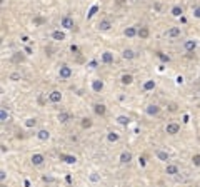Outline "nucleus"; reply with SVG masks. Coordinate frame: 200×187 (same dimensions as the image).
<instances>
[{"instance_id":"f257e3e1","label":"nucleus","mask_w":200,"mask_h":187,"mask_svg":"<svg viewBox=\"0 0 200 187\" xmlns=\"http://www.w3.org/2000/svg\"><path fill=\"white\" fill-rule=\"evenodd\" d=\"M59 77L60 79H63V80H67V79H70L72 77V69L68 67V65H60V69H59Z\"/></svg>"},{"instance_id":"f03ea898","label":"nucleus","mask_w":200,"mask_h":187,"mask_svg":"<svg viewBox=\"0 0 200 187\" xmlns=\"http://www.w3.org/2000/svg\"><path fill=\"white\" fill-rule=\"evenodd\" d=\"M178 130H180V125H178V124H175V122L167 124V127H165V132H167L169 135H175V134H178Z\"/></svg>"},{"instance_id":"7ed1b4c3","label":"nucleus","mask_w":200,"mask_h":187,"mask_svg":"<svg viewBox=\"0 0 200 187\" xmlns=\"http://www.w3.org/2000/svg\"><path fill=\"white\" fill-rule=\"evenodd\" d=\"M60 27H63V28H73V19L68 17V15H63L62 20H60Z\"/></svg>"},{"instance_id":"20e7f679","label":"nucleus","mask_w":200,"mask_h":187,"mask_svg":"<svg viewBox=\"0 0 200 187\" xmlns=\"http://www.w3.org/2000/svg\"><path fill=\"white\" fill-rule=\"evenodd\" d=\"M48 100L54 102V104H59L60 100H62V94H60L59 90H52V92L48 94Z\"/></svg>"},{"instance_id":"39448f33","label":"nucleus","mask_w":200,"mask_h":187,"mask_svg":"<svg viewBox=\"0 0 200 187\" xmlns=\"http://www.w3.org/2000/svg\"><path fill=\"white\" fill-rule=\"evenodd\" d=\"M110 27H112V22H110V20H100L99 25H97V28H99L100 32H107V30H110Z\"/></svg>"},{"instance_id":"423d86ee","label":"nucleus","mask_w":200,"mask_h":187,"mask_svg":"<svg viewBox=\"0 0 200 187\" xmlns=\"http://www.w3.org/2000/svg\"><path fill=\"white\" fill-rule=\"evenodd\" d=\"M30 160H32V164H34V165H37V167H39V165H42V164H43V160H45V157H43L42 154H34Z\"/></svg>"},{"instance_id":"0eeeda50","label":"nucleus","mask_w":200,"mask_h":187,"mask_svg":"<svg viewBox=\"0 0 200 187\" xmlns=\"http://www.w3.org/2000/svg\"><path fill=\"white\" fill-rule=\"evenodd\" d=\"M183 47H185L187 52H194L197 49V40H185L183 42Z\"/></svg>"},{"instance_id":"6e6552de","label":"nucleus","mask_w":200,"mask_h":187,"mask_svg":"<svg viewBox=\"0 0 200 187\" xmlns=\"http://www.w3.org/2000/svg\"><path fill=\"white\" fill-rule=\"evenodd\" d=\"M93 110H95L97 115H105V112H107V107H105L104 104H95V105H93Z\"/></svg>"},{"instance_id":"1a4fd4ad","label":"nucleus","mask_w":200,"mask_h":187,"mask_svg":"<svg viewBox=\"0 0 200 187\" xmlns=\"http://www.w3.org/2000/svg\"><path fill=\"white\" fill-rule=\"evenodd\" d=\"M102 62H104V64H112L113 62V53L112 52H104L102 53Z\"/></svg>"},{"instance_id":"9d476101","label":"nucleus","mask_w":200,"mask_h":187,"mask_svg":"<svg viewBox=\"0 0 200 187\" xmlns=\"http://www.w3.org/2000/svg\"><path fill=\"white\" fill-rule=\"evenodd\" d=\"M130 160H132V152L125 151V152L120 154V162H122V164H129Z\"/></svg>"},{"instance_id":"9b49d317","label":"nucleus","mask_w":200,"mask_h":187,"mask_svg":"<svg viewBox=\"0 0 200 187\" xmlns=\"http://www.w3.org/2000/svg\"><path fill=\"white\" fill-rule=\"evenodd\" d=\"M165 174H169V176H177V174H178V167H177V165H173V164L167 165V167H165Z\"/></svg>"},{"instance_id":"f8f14e48","label":"nucleus","mask_w":200,"mask_h":187,"mask_svg":"<svg viewBox=\"0 0 200 187\" xmlns=\"http://www.w3.org/2000/svg\"><path fill=\"white\" fill-rule=\"evenodd\" d=\"M60 159H62L63 162H67V164H75L77 162L75 155H67V154H60Z\"/></svg>"},{"instance_id":"ddd939ff","label":"nucleus","mask_w":200,"mask_h":187,"mask_svg":"<svg viewBox=\"0 0 200 187\" xmlns=\"http://www.w3.org/2000/svg\"><path fill=\"white\" fill-rule=\"evenodd\" d=\"M122 57H124L125 60H132L133 57H135V52H133V50H130V49H125V50L122 52Z\"/></svg>"},{"instance_id":"4468645a","label":"nucleus","mask_w":200,"mask_h":187,"mask_svg":"<svg viewBox=\"0 0 200 187\" xmlns=\"http://www.w3.org/2000/svg\"><path fill=\"white\" fill-rule=\"evenodd\" d=\"M180 35V27H172L167 30V37H178Z\"/></svg>"},{"instance_id":"2eb2a0df","label":"nucleus","mask_w":200,"mask_h":187,"mask_svg":"<svg viewBox=\"0 0 200 187\" xmlns=\"http://www.w3.org/2000/svg\"><path fill=\"white\" fill-rule=\"evenodd\" d=\"M120 82H122L124 85H130V84L133 82V77L130 75V74H124V75H122V79H120Z\"/></svg>"},{"instance_id":"dca6fc26","label":"nucleus","mask_w":200,"mask_h":187,"mask_svg":"<svg viewBox=\"0 0 200 187\" xmlns=\"http://www.w3.org/2000/svg\"><path fill=\"white\" fill-rule=\"evenodd\" d=\"M124 34H125V37H129V39H130V37H135V35L138 34V30H137L135 27H127Z\"/></svg>"},{"instance_id":"f3484780","label":"nucleus","mask_w":200,"mask_h":187,"mask_svg":"<svg viewBox=\"0 0 200 187\" xmlns=\"http://www.w3.org/2000/svg\"><path fill=\"white\" fill-rule=\"evenodd\" d=\"M149 34H150V30H149V27H140L138 28V37H140V39H147V37H149Z\"/></svg>"},{"instance_id":"a211bd4d","label":"nucleus","mask_w":200,"mask_h":187,"mask_svg":"<svg viewBox=\"0 0 200 187\" xmlns=\"http://www.w3.org/2000/svg\"><path fill=\"white\" fill-rule=\"evenodd\" d=\"M158 112H160V107L158 105H149L147 107V114L149 115H157Z\"/></svg>"},{"instance_id":"6ab92c4d","label":"nucleus","mask_w":200,"mask_h":187,"mask_svg":"<svg viewBox=\"0 0 200 187\" xmlns=\"http://www.w3.org/2000/svg\"><path fill=\"white\" fill-rule=\"evenodd\" d=\"M52 39L54 40H65V34L60 30H54L52 32Z\"/></svg>"},{"instance_id":"aec40b11","label":"nucleus","mask_w":200,"mask_h":187,"mask_svg":"<svg viewBox=\"0 0 200 187\" xmlns=\"http://www.w3.org/2000/svg\"><path fill=\"white\" fill-rule=\"evenodd\" d=\"M92 89L95 90V92H100V90L104 89V82L102 80H93L92 82Z\"/></svg>"},{"instance_id":"412c9836","label":"nucleus","mask_w":200,"mask_h":187,"mask_svg":"<svg viewBox=\"0 0 200 187\" xmlns=\"http://www.w3.org/2000/svg\"><path fill=\"white\" fill-rule=\"evenodd\" d=\"M37 137H39L40 140H48V139H50V132H48V130H39Z\"/></svg>"},{"instance_id":"4be33fe9","label":"nucleus","mask_w":200,"mask_h":187,"mask_svg":"<svg viewBox=\"0 0 200 187\" xmlns=\"http://www.w3.org/2000/svg\"><path fill=\"white\" fill-rule=\"evenodd\" d=\"M118 139H120V137H118L117 132H108V135H107V140H108V142H117Z\"/></svg>"},{"instance_id":"5701e85b","label":"nucleus","mask_w":200,"mask_h":187,"mask_svg":"<svg viewBox=\"0 0 200 187\" xmlns=\"http://www.w3.org/2000/svg\"><path fill=\"white\" fill-rule=\"evenodd\" d=\"M9 119H10L9 112H7L5 109H2V110H0V120H2V122H9Z\"/></svg>"},{"instance_id":"b1692460","label":"nucleus","mask_w":200,"mask_h":187,"mask_svg":"<svg viewBox=\"0 0 200 187\" xmlns=\"http://www.w3.org/2000/svg\"><path fill=\"white\" fill-rule=\"evenodd\" d=\"M182 14H183V10H182V7H178V5H175L173 9H172V15L173 17H182Z\"/></svg>"},{"instance_id":"393cba45","label":"nucleus","mask_w":200,"mask_h":187,"mask_svg":"<svg viewBox=\"0 0 200 187\" xmlns=\"http://www.w3.org/2000/svg\"><path fill=\"white\" fill-rule=\"evenodd\" d=\"M157 157H158L162 162H167V160H169V154L164 152V151H157Z\"/></svg>"},{"instance_id":"a878e982","label":"nucleus","mask_w":200,"mask_h":187,"mask_svg":"<svg viewBox=\"0 0 200 187\" xmlns=\"http://www.w3.org/2000/svg\"><path fill=\"white\" fill-rule=\"evenodd\" d=\"M153 89H155V82L153 80H145L144 90H153Z\"/></svg>"},{"instance_id":"bb28decb","label":"nucleus","mask_w":200,"mask_h":187,"mask_svg":"<svg viewBox=\"0 0 200 187\" xmlns=\"http://www.w3.org/2000/svg\"><path fill=\"white\" fill-rule=\"evenodd\" d=\"M68 119H70V115H68L67 112H60V114H59V120H60V122H67Z\"/></svg>"},{"instance_id":"cd10ccee","label":"nucleus","mask_w":200,"mask_h":187,"mask_svg":"<svg viewBox=\"0 0 200 187\" xmlns=\"http://www.w3.org/2000/svg\"><path fill=\"white\" fill-rule=\"evenodd\" d=\"M117 122L122 124V125H127V124H129V117H125V115H120V117H117Z\"/></svg>"},{"instance_id":"c85d7f7f","label":"nucleus","mask_w":200,"mask_h":187,"mask_svg":"<svg viewBox=\"0 0 200 187\" xmlns=\"http://www.w3.org/2000/svg\"><path fill=\"white\" fill-rule=\"evenodd\" d=\"M192 164H194V165H197V167L200 165V154H195V155L192 157Z\"/></svg>"},{"instance_id":"c756f323","label":"nucleus","mask_w":200,"mask_h":187,"mask_svg":"<svg viewBox=\"0 0 200 187\" xmlns=\"http://www.w3.org/2000/svg\"><path fill=\"white\" fill-rule=\"evenodd\" d=\"M157 57H158L160 60H164V62H169V60H170V57L165 55V53H162V52H157Z\"/></svg>"},{"instance_id":"7c9ffc66","label":"nucleus","mask_w":200,"mask_h":187,"mask_svg":"<svg viewBox=\"0 0 200 187\" xmlns=\"http://www.w3.org/2000/svg\"><path fill=\"white\" fill-rule=\"evenodd\" d=\"M35 124H37V119H27L25 120V125L27 127H35Z\"/></svg>"},{"instance_id":"2f4dec72","label":"nucleus","mask_w":200,"mask_h":187,"mask_svg":"<svg viewBox=\"0 0 200 187\" xmlns=\"http://www.w3.org/2000/svg\"><path fill=\"white\" fill-rule=\"evenodd\" d=\"M82 127H84V129L92 127V120H90V119H84V120H82Z\"/></svg>"},{"instance_id":"473e14b6","label":"nucleus","mask_w":200,"mask_h":187,"mask_svg":"<svg viewBox=\"0 0 200 187\" xmlns=\"http://www.w3.org/2000/svg\"><path fill=\"white\" fill-rule=\"evenodd\" d=\"M10 80H14V82H17V80H20V74H17V72L10 74Z\"/></svg>"},{"instance_id":"72a5a7b5","label":"nucleus","mask_w":200,"mask_h":187,"mask_svg":"<svg viewBox=\"0 0 200 187\" xmlns=\"http://www.w3.org/2000/svg\"><path fill=\"white\" fill-rule=\"evenodd\" d=\"M97 10H99V7H97V5H93L92 9H90V12H88V17H93V15H95V12H97Z\"/></svg>"},{"instance_id":"f704fd0d","label":"nucleus","mask_w":200,"mask_h":187,"mask_svg":"<svg viewBox=\"0 0 200 187\" xmlns=\"http://www.w3.org/2000/svg\"><path fill=\"white\" fill-rule=\"evenodd\" d=\"M34 23H35V25H42V23H43V19H42V17H35V19H34Z\"/></svg>"},{"instance_id":"c9c22d12","label":"nucleus","mask_w":200,"mask_h":187,"mask_svg":"<svg viewBox=\"0 0 200 187\" xmlns=\"http://www.w3.org/2000/svg\"><path fill=\"white\" fill-rule=\"evenodd\" d=\"M194 15L197 19H200V7H195V9H194Z\"/></svg>"},{"instance_id":"e433bc0d","label":"nucleus","mask_w":200,"mask_h":187,"mask_svg":"<svg viewBox=\"0 0 200 187\" xmlns=\"http://www.w3.org/2000/svg\"><path fill=\"white\" fill-rule=\"evenodd\" d=\"M99 179H100V177L97 176L95 172H92V176H90V181H93V182H97V181H99Z\"/></svg>"},{"instance_id":"4c0bfd02","label":"nucleus","mask_w":200,"mask_h":187,"mask_svg":"<svg viewBox=\"0 0 200 187\" xmlns=\"http://www.w3.org/2000/svg\"><path fill=\"white\" fill-rule=\"evenodd\" d=\"M5 177H7V174H5V170H2V172H0V179H2V182L5 181Z\"/></svg>"},{"instance_id":"58836bf2","label":"nucleus","mask_w":200,"mask_h":187,"mask_svg":"<svg viewBox=\"0 0 200 187\" xmlns=\"http://www.w3.org/2000/svg\"><path fill=\"white\" fill-rule=\"evenodd\" d=\"M70 50H72V52H79V47H77V45H72Z\"/></svg>"},{"instance_id":"ea45409f","label":"nucleus","mask_w":200,"mask_h":187,"mask_svg":"<svg viewBox=\"0 0 200 187\" xmlns=\"http://www.w3.org/2000/svg\"><path fill=\"white\" fill-rule=\"evenodd\" d=\"M169 110H172V112H173V110H177V105H175V104H172V105L169 107Z\"/></svg>"},{"instance_id":"a19ab883","label":"nucleus","mask_w":200,"mask_h":187,"mask_svg":"<svg viewBox=\"0 0 200 187\" xmlns=\"http://www.w3.org/2000/svg\"><path fill=\"white\" fill-rule=\"evenodd\" d=\"M182 82H183V77L178 75V77H177V84H182Z\"/></svg>"},{"instance_id":"79ce46f5","label":"nucleus","mask_w":200,"mask_h":187,"mask_svg":"<svg viewBox=\"0 0 200 187\" xmlns=\"http://www.w3.org/2000/svg\"><path fill=\"white\" fill-rule=\"evenodd\" d=\"M22 42H25V44L28 42V37H27V35H23V37H22Z\"/></svg>"},{"instance_id":"37998d69","label":"nucleus","mask_w":200,"mask_h":187,"mask_svg":"<svg viewBox=\"0 0 200 187\" xmlns=\"http://www.w3.org/2000/svg\"><path fill=\"white\" fill-rule=\"evenodd\" d=\"M117 3L118 5H124V0H117Z\"/></svg>"}]
</instances>
